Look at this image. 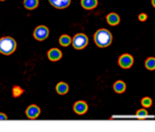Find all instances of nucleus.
<instances>
[{
	"label": "nucleus",
	"instance_id": "nucleus-1",
	"mask_svg": "<svg viewBox=\"0 0 155 132\" xmlns=\"http://www.w3.org/2000/svg\"><path fill=\"white\" fill-rule=\"evenodd\" d=\"M113 41V35L108 29H98L94 33V42L98 47H108Z\"/></svg>",
	"mask_w": 155,
	"mask_h": 132
},
{
	"label": "nucleus",
	"instance_id": "nucleus-2",
	"mask_svg": "<svg viewBox=\"0 0 155 132\" xmlns=\"http://www.w3.org/2000/svg\"><path fill=\"white\" fill-rule=\"evenodd\" d=\"M17 48V42L11 36H4L0 39V53L8 56L13 53Z\"/></svg>",
	"mask_w": 155,
	"mask_h": 132
},
{
	"label": "nucleus",
	"instance_id": "nucleus-3",
	"mask_svg": "<svg viewBox=\"0 0 155 132\" xmlns=\"http://www.w3.org/2000/svg\"><path fill=\"white\" fill-rule=\"evenodd\" d=\"M71 44H73V47H74V48H76V50H82V48H85V47L87 46V44H88V38H87L85 34L79 33V34H76V35L73 38Z\"/></svg>",
	"mask_w": 155,
	"mask_h": 132
},
{
	"label": "nucleus",
	"instance_id": "nucleus-4",
	"mask_svg": "<svg viewBox=\"0 0 155 132\" xmlns=\"http://www.w3.org/2000/svg\"><path fill=\"white\" fill-rule=\"evenodd\" d=\"M50 31H48V28L45 27V25H39L34 29V33H33V36L39 40V41H42V40H46L47 36H48Z\"/></svg>",
	"mask_w": 155,
	"mask_h": 132
},
{
	"label": "nucleus",
	"instance_id": "nucleus-5",
	"mask_svg": "<svg viewBox=\"0 0 155 132\" xmlns=\"http://www.w3.org/2000/svg\"><path fill=\"white\" fill-rule=\"evenodd\" d=\"M119 65H120L121 68H124V69L131 68V67L133 65V57H132L131 54H127V53L121 54V56L119 57Z\"/></svg>",
	"mask_w": 155,
	"mask_h": 132
},
{
	"label": "nucleus",
	"instance_id": "nucleus-6",
	"mask_svg": "<svg viewBox=\"0 0 155 132\" xmlns=\"http://www.w3.org/2000/svg\"><path fill=\"white\" fill-rule=\"evenodd\" d=\"M25 114H27V116L29 119H36L40 115V108L38 105H35V104H31V105H29L27 108Z\"/></svg>",
	"mask_w": 155,
	"mask_h": 132
},
{
	"label": "nucleus",
	"instance_id": "nucleus-7",
	"mask_svg": "<svg viewBox=\"0 0 155 132\" xmlns=\"http://www.w3.org/2000/svg\"><path fill=\"white\" fill-rule=\"evenodd\" d=\"M87 109H88V105H87V103L84 102V101H78V102L74 104V111H75L76 114H79V115L85 114V113L87 111Z\"/></svg>",
	"mask_w": 155,
	"mask_h": 132
},
{
	"label": "nucleus",
	"instance_id": "nucleus-8",
	"mask_svg": "<svg viewBox=\"0 0 155 132\" xmlns=\"http://www.w3.org/2000/svg\"><path fill=\"white\" fill-rule=\"evenodd\" d=\"M47 57H48L50 61L56 62V61H59V59L62 58V52H61V50H58V48H51V50H48V52H47Z\"/></svg>",
	"mask_w": 155,
	"mask_h": 132
},
{
	"label": "nucleus",
	"instance_id": "nucleus-9",
	"mask_svg": "<svg viewBox=\"0 0 155 132\" xmlns=\"http://www.w3.org/2000/svg\"><path fill=\"white\" fill-rule=\"evenodd\" d=\"M48 1L56 8H65L70 4V0H48Z\"/></svg>",
	"mask_w": 155,
	"mask_h": 132
},
{
	"label": "nucleus",
	"instance_id": "nucleus-10",
	"mask_svg": "<svg viewBox=\"0 0 155 132\" xmlns=\"http://www.w3.org/2000/svg\"><path fill=\"white\" fill-rule=\"evenodd\" d=\"M114 91L116 93H124L126 91V84L122 81V80H116L114 82V86H113Z\"/></svg>",
	"mask_w": 155,
	"mask_h": 132
},
{
	"label": "nucleus",
	"instance_id": "nucleus-11",
	"mask_svg": "<svg viewBox=\"0 0 155 132\" xmlns=\"http://www.w3.org/2000/svg\"><path fill=\"white\" fill-rule=\"evenodd\" d=\"M107 22H108L109 25H116V24H119V22H120V17H119L117 13L111 12V13H109V15L107 16Z\"/></svg>",
	"mask_w": 155,
	"mask_h": 132
},
{
	"label": "nucleus",
	"instance_id": "nucleus-12",
	"mask_svg": "<svg viewBox=\"0 0 155 132\" xmlns=\"http://www.w3.org/2000/svg\"><path fill=\"white\" fill-rule=\"evenodd\" d=\"M98 5L97 0H81V6L86 10H92Z\"/></svg>",
	"mask_w": 155,
	"mask_h": 132
},
{
	"label": "nucleus",
	"instance_id": "nucleus-13",
	"mask_svg": "<svg viewBox=\"0 0 155 132\" xmlns=\"http://www.w3.org/2000/svg\"><path fill=\"white\" fill-rule=\"evenodd\" d=\"M56 91H57V93H59V94H65V93H68V91H69V86H68V84H65V82H58L57 84V86H56Z\"/></svg>",
	"mask_w": 155,
	"mask_h": 132
},
{
	"label": "nucleus",
	"instance_id": "nucleus-14",
	"mask_svg": "<svg viewBox=\"0 0 155 132\" xmlns=\"http://www.w3.org/2000/svg\"><path fill=\"white\" fill-rule=\"evenodd\" d=\"M23 5L28 10H34V8H36L39 6V0H24Z\"/></svg>",
	"mask_w": 155,
	"mask_h": 132
},
{
	"label": "nucleus",
	"instance_id": "nucleus-15",
	"mask_svg": "<svg viewBox=\"0 0 155 132\" xmlns=\"http://www.w3.org/2000/svg\"><path fill=\"white\" fill-rule=\"evenodd\" d=\"M71 44V38L69 35H62L59 38V45L61 46H69Z\"/></svg>",
	"mask_w": 155,
	"mask_h": 132
},
{
	"label": "nucleus",
	"instance_id": "nucleus-16",
	"mask_svg": "<svg viewBox=\"0 0 155 132\" xmlns=\"http://www.w3.org/2000/svg\"><path fill=\"white\" fill-rule=\"evenodd\" d=\"M145 68L148 70H154L155 69V57H149L145 59Z\"/></svg>",
	"mask_w": 155,
	"mask_h": 132
},
{
	"label": "nucleus",
	"instance_id": "nucleus-17",
	"mask_svg": "<svg viewBox=\"0 0 155 132\" xmlns=\"http://www.w3.org/2000/svg\"><path fill=\"white\" fill-rule=\"evenodd\" d=\"M136 117H138V119H145V117H149V114H148V111L144 108L143 109H138L137 113H136Z\"/></svg>",
	"mask_w": 155,
	"mask_h": 132
},
{
	"label": "nucleus",
	"instance_id": "nucleus-18",
	"mask_svg": "<svg viewBox=\"0 0 155 132\" xmlns=\"http://www.w3.org/2000/svg\"><path fill=\"white\" fill-rule=\"evenodd\" d=\"M151 104H153V99L150 97H144L142 99V105L144 108H149V107H151Z\"/></svg>",
	"mask_w": 155,
	"mask_h": 132
},
{
	"label": "nucleus",
	"instance_id": "nucleus-19",
	"mask_svg": "<svg viewBox=\"0 0 155 132\" xmlns=\"http://www.w3.org/2000/svg\"><path fill=\"white\" fill-rule=\"evenodd\" d=\"M12 91H13V92H12L13 97H19V96L23 93V88H22V87H19V86H15Z\"/></svg>",
	"mask_w": 155,
	"mask_h": 132
},
{
	"label": "nucleus",
	"instance_id": "nucleus-20",
	"mask_svg": "<svg viewBox=\"0 0 155 132\" xmlns=\"http://www.w3.org/2000/svg\"><path fill=\"white\" fill-rule=\"evenodd\" d=\"M138 19H139V21H142V22H143V21H145V19H147V15H145V13H140V15L138 16Z\"/></svg>",
	"mask_w": 155,
	"mask_h": 132
},
{
	"label": "nucleus",
	"instance_id": "nucleus-21",
	"mask_svg": "<svg viewBox=\"0 0 155 132\" xmlns=\"http://www.w3.org/2000/svg\"><path fill=\"white\" fill-rule=\"evenodd\" d=\"M0 120H7V116L2 113H0Z\"/></svg>",
	"mask_w": 155,
	"mask_h": 132
},
{
	"label": "nucleus",
	"instance_id": "nucleus-22",
	"mask_svg": "<svg viewBox=\"0 0 155 132\" xmlns=\"http://www.w3.org/2000/svg\"><path fill=\"white\" fill-rule=\"evenodd\" d=\"M151 4H153V6L155 7V0H151Z\"/></svg>",
	"mask_w": 155,
	"mask_h": 132
},
{
	"label": "nucleus",
	"instance_id": "nucleus-23",
	"mask_svg": "<svg viewBox=\"0 0 155 132\" xmlns=\"http://www.w3.org/2000/svg\"><path fill=\"white\" fill-rule=\"evenodd\" d=\"M0 1H5V0H0Z\"/></svg>",
	"mask_w": 155,
	"mask_h": 132
}]
</instances>
